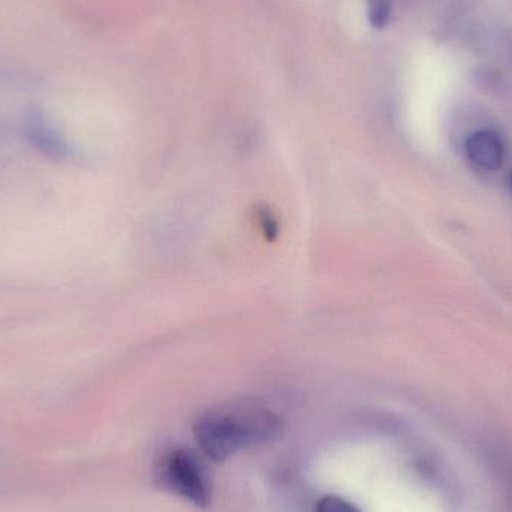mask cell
<instances>
[{
  "label": "cell",
  "mask_w": 512,
  "mask_h": 512,
  "mask_svg": "<svg viewBox=\"0 0 512 512\" xmlns=\"http://www.w3.org/2000/svg\"><path fill=\"white\" fill-rule=\"evenodd\" d=\"M282 421L258 403H237L212 409L198 418L195 441L201 453L215 463L279 438Z\"/></svg>",
  "instance_id": "cell-1"
},
{
  "label": "cell",
  "mask_w": 512,
  "mask_h": 512,
  "mask_svg": "<svg viewBox=\"0 0 512 512\" xmlns=\"http://www.w3.org/2000/svg\"><path fill=\"white\" fill-rule=\"evenodd\" d=\"M158 486L198 508L212 502V480L200 456L188 448H171L159 457L155 468Z\"/></svg>",
  "instance_id": "cell-2"
},
{
  "label": "cell",
  "mask_w": 512,
  "mask_h": 512,
  "mask_svg": "<svg viewBox=\"0 0 512 512\" xmlns=\"http://www.w3.org/2000/svg\"><path fill=\"white\" fill-rule=\"evenodd\" d=\"M466 155L483 170H498L505 159L504 140L493 129L475 132L466 141Z\"/></svg>",
  "instance_id": "cell-3"
},
{
  "label": "cell",
  "mask_w": 512,
  "mask_h": 512,
  "mask_svg": "<svg viewBox=\"0 0 512 512\" xmlns=\"http://www.w3.org/2000/svg\"><path fill=\"white\" fill-rule=\"evenodd\" d=\"M29 137L39 150L48 153V155L63 158L66 152H68L65 143L60 140V137H57V134H54L51 129H48L41 120H33V122L30 123Z\"/></svg>",
  "instance_id": "cell-4"
},
{
  "label": "cell",
  "mask_w": 512,
  "mask_h": 512,
  "mask_svg": "<svg viewBox=\"0 0 512 512\" xmlns=\"http://www.w3.org/2000/svg\"><path fill=\"white\" fill-rule=\"evenodd\" d=\"M391 0H369V20L373 27L381 29L390 20Z\"/></svg>",
  "instance_id": "cell-5"
},
{
  "label": "cell",
  "mask_w": 512,
  "mask_h": 512,
  "mask_svg": "<svg viewBox=\"0 0 512 512\" xmlns=\"http://www.w3.org/2000/svg\"><path fill=\"white\" fill-rule=\"evenodd\" d=\"M315 512H361L351 502L346 499L340 498V496H325V498L319 499L316 504Z\"/></svg>",
  "instance_id": "cell-6"
},
{
  "label": "cell",
  "mask_w": 512,
  "mask_h": 512,
  "mask_svg": "<svg viewBox=\"0 0 512 512\" xmlns=\"http://www.w3.org/2000/svg\"><path fill=\"white\" fill-rule=\"evenodd\" d=\"M511 188H512V176H511Z\"/></svg>",
  "instance_id": "cell-7"
}]
</instances>
